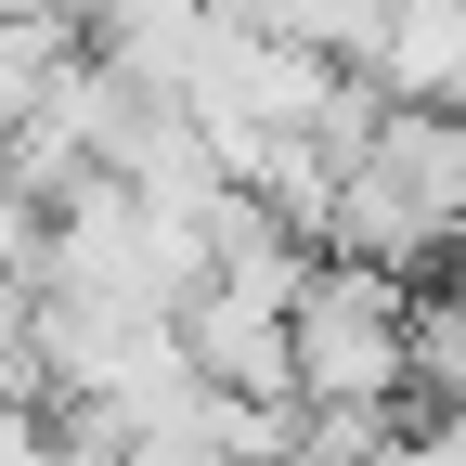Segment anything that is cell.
I'll list each match as a JSON object with an SVG mask.
<instances>
[{
	"mask_svg": "<svg viewBox=\"0 0 466 466\" xmlns=\"http://www.w3.org/2000/svg\"><path fill=\"white\" fill-rule=\"evenodd\" d=\"M453 220H466V116L376 104V130L337 168V208H324L311 247L376 259V272H428V259H453Z\"/></svg>",
	"mask_w": 466,
	"mask_h": 466,
	"instance_id": "cell-1",
	"label": "cell"
},
{
	"mask_svg": "<svg viewBox=\"0 0 466 466\" xmlns=\"http://www.w3.org/2000/svg\"><path fill=\"white\" fill-rule=\"evenodd\" d=\"M195 272H208V233L168 220V208H143L116 168H91V182H66V195L39 208V299H91V311L182 324Z\"/></svg>",
	"mask_w": 466,
	"mask_h": 466,
	"instance_id": "cell-2",
	"label": "cell"
},
{
	"mask_svg": "<svg viewBox=\"0 0 466 466\" xmlns=\"http://www.w3.org/2000/svg\"><path fill=\"white\" fill-rule=\"evenodd\" d=\"M285 376L324 415H401V389H415V272L311 247V285L285 311Z\"/></svg>",
	"mask_w": 466,
	"mask_h": 466,
	"instance_id": "cell-3",
	"label": "cell"
},
{
	"mask_svg": "<svg viewBox=\"0 0 466 466\" xmlns=\"http://www.w3.org/2000/svg\"><path fill=\"white\" fill-rule=\"evenodd\" d=\"M208 39H220V0H116V14L91 26V52L130 91H156V104H182V78H195Z\"/></svg>",
	"mask_w": 466,
	"mask_h": 466,
	"instance_id": "cell-4",
	"label": "cell"
},
{
	"mask_svg": "<svg viewBox=\"0 0 466 466\" xmlns=\"http://www.w3.org/2000/svg\"><path fill=\"white\" fill-rule=\"evenodd\" d=\"M66 52H78V26H66V14H0V143L39 116V91L66 78Z\"/></svg>",
	"mask_w": 466,
	"mask_h": 466,
	"instance_id": "cell-5",
	"label": "cell"
},
{
	"mask_svg": "<svg viewBox=\"0 0 466 466\" xmlns=\"http://www.w3.org/2000/svg\"><path fill=\"white\" fill-rule=\"evenodd\" d=\"M233 14L272 26V39H311V52H337V66H363L376 26H389V0H233Z\"/></svg>",
	"mask_w": 466,
	"mask_h": 466,
	"instance_id": "cell-6",
	"label": "cell"
},
{
	"mask_svg": "<svg viewBox=\"0 0 466 466\" xmlns=\"http://www.w3.org/2000/svg\"><path fill=\"white\" fill-rule=\"evenodd\" d=\"M26 337H39V285L0 259V389H39V376H26Z\"/></svg>",
	"mask_w": 466,
	"mask_h": 466,
	"instance_id": "cell-7",
	"label": "cell"
},
{
	"mask_svg": "<svg viewBox=\"0 0 466 466\" xmlns=\"http://www.w3.org/2000/svg\"><path fill=\"white\" fill-rule=\"evenodd\" d=\"M363 466H466V415H428V428H389Z\"/></svg>",
	"mask_w": 466,
	"mask_h": 466,
	"instance_id": "cell-8",
	"label": "cell"
},
{
	"mask_svg": "<svg viewBox=\"0 0 466 466\" xmlns=\"http://www.w3.org/2000/svg\"><path fill=\"white\" fill-rule=\"evenodd\" d=\"M52 14H66V26H78V39H91V26H104V14H116V0H52Z\"/></svg>",
	"mask_w": 466,
	"mask_h": 466,
	"instance_id": "cell-9",
	"label": "cell"
},
{
	"mask_svg": "<svg viewBox=\"0 0 466 466\" xmlns=\"http://www.w3.org/2000/svg\"><path fill=\"white\" fill-rule=\"evenodd\" d=\"M0 14H52V0H0Z\"/></svg>",
	"mask_w": 466,
	"mask_h": 466,
	"instance_id": "cell-10",
	"label": "cell"
},
{
	"mask_svg": "<svg viewBox=\"0 0 466 466\" xmlns=\"http://www.w3.org/2000/svg\"><path fill=\"white\" fill-rule=\"evenodd\" d=\"M453 259H466V220H453Z\"/></svg>",
	"mask_w": 466,
	"mask_h": 466,
	"instance_id": "cell-11",
	"label": "cell"
}]
</instances>
